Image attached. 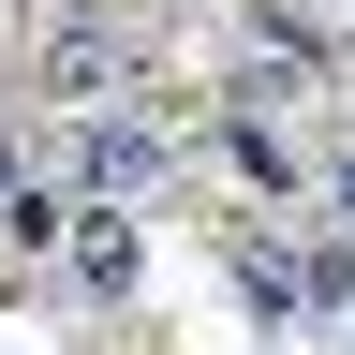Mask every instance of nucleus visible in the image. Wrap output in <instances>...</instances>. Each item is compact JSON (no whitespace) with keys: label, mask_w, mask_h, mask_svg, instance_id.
Listing matches in <instances>:
<instances>
[{"label":"nucleus","mask_w":355,"mask_h":355,"mask_svg":"<svg viewBox=\"0 0 355 355\" xmlns=\"http://www.w3.org/2000/svg\"><path fill=\"white\" fill-rule=\"evenodd\" d=\"M178 163H193V133H178L163 104H148V119H133V104H74L60 133H44V178H60V193H104V207L163 193Z\"/></svg>","instance_id":"obj_1"},{"label":"nucleus","mask_w":355,"mask_h":355,"mask_svg":"<svg viewBox=\"0 0 355 355\" xmlns=\"http://www.w3.org/2000/svg\"><path fill=\"white\" fill-rule=\"evenodd\" d=\"M30 89H44V119H74V104H133V89H148V30H133L119 0H60V15H44Z\"/></svg>","instance_id":"obj_2"},{"label":"nucleus","mask_w":355,"mask_h":355,"mask_svg":"<svg viewBox=\"0 0 355 355\" xmlns=\"http://www.w3.org/2000/svg\"><path fill=\"white\" fill-rule=\"evenodd\" d=\"M207 148H222V178H237L252 207H296V193H311V163H296V119H282V104H252V89H222Z\"/></svg>","instance_id":"obj_3"},{"label":"nucleus","mask_w":355,"mask_h":355,"mask_svg":"<svg viewBox=\"0 0 355 355\" xmlns=\"http://www.w3.org/2000/svg\"><path fill=\"white\" fill-rule=\"evenodd\" d=\"M60 282H74V296H104V311L148 282V237H133V207H104V193H74V207H60Z\"/></svg>","instance_id":"obj_4"},{"label":"nucleus","mask_w":355,"mask_h":355,"mask_svg":"<svg viewBox=\"0 0 355 355\" xmlns=\"http://www.w3.org/2000/svg\"><path fill=\"white\" fill-rule=\"evenodd\" d=\"M222 266H237L252 326H296V237H266V222H237V237H222Z\"/></svg>","instance_id":"obj_5"},{"label":"nucleus","mask_w":355,"mask_h":355,"mask_svg":"<svg viewBox=\"0 0 355 355\" xmlns=\"http://www.w3.org/2000/svg\"><path fill=\"white\" fill-rule=\"evenodd\" d=\"M311 222H340V237H355V148H340L326 178H311Z\"/></svg>","instance_id":"obj_6"},{"label":"nucleus","mask_w":355,"mask_h":355,"mask_svg":"<svg viewBox=\"0 0 355 355\" xmlns=\"http://www.w3.org/2000/svg\"><path fill=\"white\" fill-rule=\"evenodd\" d=\"M311 15H355V0H311Z\"/></svg>","instance_id":"obj_7"}]
</instances>
